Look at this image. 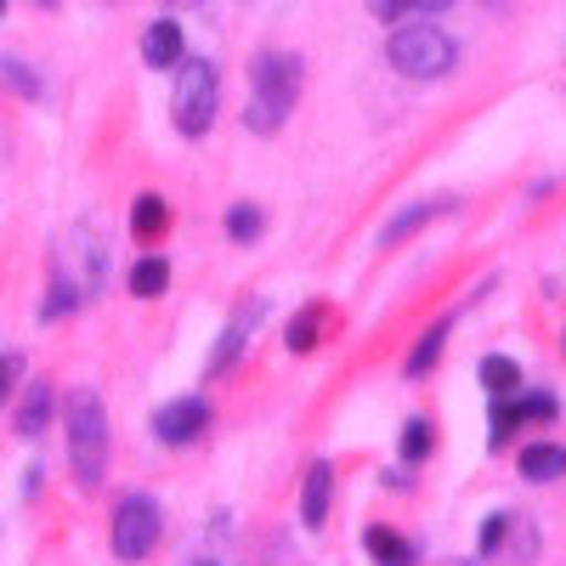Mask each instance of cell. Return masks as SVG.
Segmentation results:
<instances>
[{
	"label": "cell",
	"instance_id": "25",
	"mask_svg": "<svg viewBox=\"0 0 566 566\" xmlns=\"http://www.w3.org/2000/svg\"><path fill=\"white\" fill-rule=\"evenodd\" d=\"M368 12L380 18V23H402V18L419 12V0H368Z\"/></svg>",
	"mask_w": 566,
	"mask_h": 566
},
{
	"label": "cell",
	"instance_id": "15",
	"mask_svg": "<svg viewBox=\"0 0 566 566\" xmlns=\"http://www.w3.org/2000/svg\"><path fill=\"white\" fill-rule=\"evenodd\" d=\"M363 544H368V555L380 560V566H413V544L397 538V533H386V527H368Z\"/></svg>",
	"mask_w": 566,
	"mask_h": 566
},
{
	"label": "cell",
	"instance_id": "24",
	"mask_svg": "<svg viewBox=\"0 0 566 566\" xmlns=\"http://www.w3.org/2000/svg\"><path fill=\"white\" fill-rule=\"evenodd\" d=\"M317 323H323V306H306V312L290 323V352H312V346H317Z\"/></svg>",
	"mask_w": 566,
	"mask_h": 566
},
{
	"label": "cell",
	"instance_id": "14",
	"mask_svg": "<svg viewBox=\"0 0 566 566\" xmlns=\"http://www.w3.org/2000/svg\"><path fill=\"white\" fill-rule=\"evenodd\" d=\"M85 301V290H80V283L74 277H52V290H45V301H40V323H57V317H69L74 306Z\"/></svg>",
	"mask_w": 566,
	"mask_h": 566
},
{
	"label": "cell",
	"instance_id": "5",
	"mask_svg": "<svg viewBox=\"0 0 566 566\" xmlns=\"http://www.w3.org/2000/svg\"><path fill=\"white\" fill-rule=\"evenodd\" d=\"M159 527H165V515L148 493H125L119 510H114V555L119 560H148L154 544H159Z\"/></svg>",
	"mask_w": 566,
	"mask_h": 566
},
{
	"label": "cell",
	"instance_id": "16",
	"mask_svg": "<svg viewBox=\"0 0 566 566\" xmlns=\"http://www.w3.org/2000/svg\"><path fill=\"white\" fill-rule=\"evenodd\" d=\"M453 210V199H424V205H413V210H402L391 227H386V244H402L413 227H424V221H437V216H448Z\"/></svg>",
	"mask_w": 566,
	"mask_h": 566
},
{
	"label": "cell",
	"instance_id": "4",
	"mask_svg": "<svg viewBox=\"0 0 566 566\" xmlns=\"http://www.w3.org/2000/svg\"><path fill=\"white\" fill-rule=\"evenodd\" d=\"M216 108H221V74L216 63L181 57V74H176V97H170V114H176V130L181 136H205L216 125Z\"/></svg>",
	"mask_w": 566,
	"mask_h": 566
},
{
	"label": "cell",
	"instance_id": "29",
	"mask_svg": "<svg viewBox=\"0 0 566 566\" xmlns=\"http://www.w3.org/2000/svg\"><path fill=\"white\" fill-rule=\"evenodd\" d=\"M453 0H419V12H448Z\"/></svg>",
	"mask_w": 566,
	"mask_h": 566
},
{
	"label": "cell",
	"instance_id": "22",
	"mask_svg": "<svg viewBox=\"0 0 566 566\" xmlns=\"http://www.w3.org/2000/svg\"><path fill=\"white\" fill-rule=\"evenodd\" d=\"M522 419H527V413H522V402H510V408H504V397H499V402H493V431H488V442H493V448H504L515 431H522Z\"/></svg>",
	"mask_w": 566,
	"mask_h": 566
},
{
	"label": "cell",
	"instance_id": "21",
	"mask_svg": "<svg viewBox=\"0 0 566 566\" xmlns=\"http://www.w3.org/2000/svg\"><path fill=\"white\" fill-rule=\"evenodd\" d=\"M510 533H515V544H504V549H510V566H533V555H538L533 522H527V515H510Z\"/></svg>",
	"mask_w": 566,
	"mask_h": 566
},
{
	"label": "cell",
	"instance_id": "17",
	"mask_svg": "<svg viewBox=\"0 0 566 566\" xmlns=\"http://www.w3.org/2000/svg\"><path fill=\"white\" fill-rule=\"evenodd\" d=\"M165 221H170V210H165L159 193H142V199L130 205V232H136V239H159Z\"/></svg>",
	"mask_w": 566,
	"mask_h": 566
},
{
	"label": "cell",
	"instance_id": "28",
	"mask_svg": "<svg viewBox=\"0 0 566 566\" xmlns=\"http://www.w3.org/2000/svg\"><path fill=\"white\" fill-rule=\"evenodd\" d=\"M18 368H23L18 357H7V352H0V397L12 391V380H18Z\"/></svg>",
	"mask_w": 566,
	"mask_h": 566
},
{
	"label": "cell",
	"instance_id": "23",
	"mask_svg": "<svg viewBox=\"0 0 566 566\" xmlns=\"http://www.w3.org/2000/svg\"><path fill=\"white\" fill-rule=\"evenodd\" d=\"M431 448H437L431 419H408V424H402V459H424Z\"/></svg>",
	"mask_w": 566,
	"mask_h": 566
},
{
	"label": "cell",
	"instance_id": "13",
	"mask_svg": "<svg viewBox=\"0 0 566 566\" xmlns=\"http://www.w3.org/2000/svg\"><path fill=\"white\" fill-rule=\"evenodd\" d=\"M448 328H453V317H442V323L424 328V340H419V346H413V357L402 363L408 380H419V374H431V368H437V357H442V346H448Z\"/></svg>",
	"mask_w": 566,
	"mask_h": 566
},
{
	"label": "cell",
	"instance_id": "2",
	"mask_svg": "<svg viewBox=\"0 0 566 566\" xmlns=\"http://www.w3.org/2000/svg\"><path fill=\"white\" fill-rule=\"evenodd\" d=\"M250 80H255V97H250V108H244V125H250L255 136L283 130V119H290V108H295V97H301V57L266 52V57H255Z\"/></svg>",
	"mask_w": 566,
	"mask_h": 566
},
{
	"label": "cell",
	"instance_id": "7",
	"mask_svg": "<svg viewBox=\"0 0 566 566\" xmlns=\"http://www.w3.org/2000/svg\"><path fill=\"white\" fill-rule=\"evenodd\" d=\"M142 57H148V69H181V57H187L181 23H176V18L148 23V34H142Z\"/></svg>",
	"mask_w": 566,
	"mask_h": 566
},
{
	"label": "cell",
	"instance_id": "8",
	"mask_svg": "<svg viewBox=\"0 0 566 566\" xmlns=\"http://www.w3.org/2000/svg\"><path fill=\"white\" fill-rule=\"evenodd\" d=\"M328 499H335V470L312 464L306 470V493H301V522L306 527H323L328 522Z\"/></svg>",
	"mask_w": 566,
	"mask_h": 566
},
{
	"label": "cell",
	"instance_id": "26",
	"mask_svg": "<svg viewBox=\"0 0 566 566\" xmlns=\"http://www.w3.org/2000/svg\"><path fill=\"white\" fill-rule=\"evenodd\" d=\"M504 538H510V515H488L482 522V555H499Z\"/></svg>",
	"mask_w": 566,
	"mask_h": 566
},
{
	"label": "cell",
	"instance_id": "3",
	"mask_svg": "<svg viewBox=\"0 0 566 566\" xmlns=\"http://www.w3.org/2000/svg\"><path fill=\"white\" fill-rule=\"evenodd\" d=\"M386 57H391V69L408 74V80H442V74L459 63V45H453L437 23H402V29L391 34V45H386Z\"/></svg>",
	"mask_w": 566,
	"mask_h": 566
},
{
	"label": "cell",
	"instance_id": "27",
	"mask_svg": "<svg viewBox=\"0 0 566 566\" xmlns=\"http://www.w3.org/2000/svg\"><path fill=\"white\" fill-rule=\"evenodd\" d=\"M522 413H527V419H555V397H527Z\"/></svg>",
	"mask_w": 566,
	"mask_h": 566
},
{
	"label": "cell",
	"instance_id": "18",
	"mask_svg": "<svg viewBox=\"0 0 566 566\" xmlns=\"http://www.w3.org/2000/svg\"><path fill=\"white\" fill-rule=\"evenodd\" d=\"M266 232V216L255 210V205H232L227 210V239H239V244H255Z\"/></svg>",
	"mask_w": 566,
	"mask_h": 566
},
{
	"label": "cell",
	"instance_id": "11",
	"mask_svg": "<svg viewBox=\"0 0 566 566\" xmlns=\"http://www.w3.org/2000/svg\"><path fill=\"white\" fill-rule=\"evenodd\" d=\"M52 408H57L52 386L34 380V386H29V397H23V408H18V437H40V431H45V419H52Z\"/></svg>",
	"mask_w": 566,
	"mask_h": 566
},
{
	"label": "cell",
	"instance_id": "30",
	"mask_svg": "<svg viewBox=\"0 0 566 566\" xmlns=\"http://www.w3.org/2000/svg\"><path fill=\"white\" fill-rule=\"evenodd\" d=\"M488 7H510V0H488Z\"/></svg>",
	"mask_w": 566,
	"mask_h": 566
},
{
	"label": "cell",
	"instance_id": "19",
	"mask_svg": "<svg viewBox=\"0 0 566 566\" xmlns=\"http://www.w3.org/2000/svg\"><path fill=\"white\" fill-rule=\"evenodd\" d=\"M482 386L493 397H510L515 386H522V368H515L510 357H482Z\"/></svg>",
	"mask_w": 566,
	"mask_h": 566
},
{
	"label": "cell",
	"instance_id": "12",
	"mask_svg": "<svg viewBox=\"0 0 566 566\" xmlns=\"http://www.w3.org/2000/svg\"><path fill=\"white\" fill-rule=\"evenodd\" d=\"M165 290H170V261L142 255V261L130 266V295H136V301H159Z\"/></svg>",
	"mask_w": 566,
	"mask_h": 566
},
{
	"label": "cell",
	"instance_id": "20",
	"mask_svg": "<svg viewBox=\"0 0 566 566\" xmlns=\"http://www.w3.org/2000/svg\"><path fill=\"white\" fill-rule=\"evenodd\" d=\"M0 80H7L12 91H18V97H45V85H40V74H29V63L23 57H0Z\"/></svg>",
	"mask_w": 566,
	"mask_h": 566
},
{
	"label": "cell",
	"instance_id": "9",
	"mask_svg": "<svg viewBox=\"0 0 566 566\" xmlns=\"http://www.w3.org/2000/svg\"><path fill=\"white\" fill-rule=\"evenodd\" d=\"M522 476H527V482H555V476H566V448H560V442H533V448H522Z\"/></svg>",
	"mask_w": 566,
	"mask_h": 566
},
{
	"label": "cell",
	"instance_id": "1",
	"mask_svg": "<svg viewBox=\"0 0 566 566\" xmlns=\"http://www.w3.org/2000/svg\"><path fill=\"white\" fill-rule=\"evenodd\" d=\"M63 419H69V464H74V482L80 488H103L108 476V408L97 391H69L63 402Z\"/></svg>",
	"mask_w": 566,
	"mask_h": 566
},
{
	"label": "cell",
	"instance_id": "6",
	"mask_svg": "<svg viewBox=\"0 0 566 566\" xmlns=\"http://www.w3.org/2000/svg\"><path fill=\"white\" fill-rule=\"evenodd\" d=\"M205 424H210V402L205 397H176L154 413V431L165 448H187V442H199L205 437Z\"/></svg>",
	"mask_w": 566,
	"mask_h": 566
},
{
	"label": "cell",
	"instance_id": "31",
	"mask_svg": "<svg viewBox=\"0 0 566 566\" xmlns=\"http://www.w3.org/2000/svg\"><path fill=\"white\" fill-rule=\"evenodd\" d=\"M0 12H7V0H0Z\"/></svg>",
	"mask_w": 566,
	"mask_h": 566
},
{
	"label": "cell",
	"instance_id": "10",
	"mask_svg": "<svg viewBox=\"0 0 566 566\" xmlns=\"http://www.w3.org/2000/svg\"><path fill=\"white\" fill-rule=\"evenodd\" d=\"M255 317H261V301H250V306H244V317H232V323H227V335H221V346H216V357H210V374H221L232 357L244 352V340H250Z\"/></svg>",
	"mask_w": 566,
	"mask_h": 566
}]
</instances>
